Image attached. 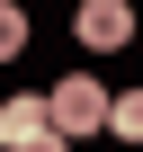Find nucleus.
<instances>
[{"instance_id":"obj_1","label":"nucleus","mask_w":143,"mask_h":152,"mask_svg":"<svg viewBox=\"0 0 143 152\" xmlns=\"http://www.w3.org/2000/svg\"><path fill=\"white\" fill-rule=\"evenodd\" d=\"M45 116H54V134H107V90L90 81V72H72V81H54L45 90Z\"/></svg>"},{"instance_id":"obj_2","label":"nucleus","mask_w":143,"mask_h":152,"mask_svg":"<svg viewBox=\"0 0 143 152\" xmlns=\"http://www.w3.org/2000/svg\"><path fill=\"white\" fill-rule=\"evenodd\" d=\"M72 36H81L90 54H116L134 36V9H125V0H81V9H72Z\"/></svg>"},{"instance_id":"obj_3","label":"nucleus","mask_w":143,"mask_h":152,"mask_svg":"<svg viewBox=\"0 0 143 152\" xmlns=\"http://www.w3.org/2000/svg\"><path fill=\"white\" fill-rule=\"evenodd\" d=\"M45 125H54V116H45V90H18V99H0V143H9V152H18L27 134H45Z\"/></svg>"},{"instance_id":"obj_4","label":"nucleus","mask_w":143,"mask_h":152,"mask_svg":"<svg viewBox=\"0 0 143 152\" xmlns=\"http://www.w3.org/2000/svg\"><path fill=\"white\" fill-rule=\"evenodd\" d=\"M107 134H116V143H143V90L107 99Z\"/></svg>"},{"instance_id":"obj_5","label":"nucleus","mask_w":143,"mask_h":152,"mask_svg":"<svg viewBox=\"0 0 143 152\" xmlns=\"http://www.w3.org/2000/svg\"><path fill=\"white\" fill-rule=\"evenodd\" d=\"M9 54H27V9L0 0V63H9Z\"/></svg>"},{"instance_id":"obj_6","label":"nucleus","mask_w":143,"mask_h":152,"mask_svg":"<svg viewBox=\"0 0 143 152\" xmlns=\"http://www.w3.org/2000/svg\"><path fill=\"white\" fill-rule=\"evenodd\" d=\"M18 152H72V134H54V125H45V134H27Z\"/></svg>"}]
</instances>
